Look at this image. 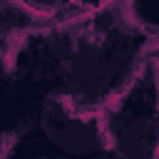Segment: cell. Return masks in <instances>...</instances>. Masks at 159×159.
<instances>
[{
  "instance_id": "6da1fadb",
  "label": "cell",
  "mask_w": 159,
  "mask_h": 159,
  "mask_svg": "<svg viewBox=\"0 0 159 159\" xmlns=\"http://www.w3.org/2000/svg\"><path fill=\"white\" fill-rule=\"evenodd\" d=\"M147 35L122 7L87 10L65 20L47 37L55 87L104 107L139 70Z\"/></svg>"
},
{
  "instance_id": "7a4b0ae2",
  "label": "cell",
  "mask_w": 159,
  "mask_h": 159,
  "mask_svg": "<svg viewBox=\"0 0 159 159\" xmlns=\"http://www.w3.org/2000/svg\"><path fill=\"white\" fill-rule=\"evenodd\" d=\"M37 127L45 142L67 159H99L109 152L112 127L107 109L67 89L50 87L37 104Z\"/></svg>"
},
{
  "instance_id": "3957f363",
  "label": "cell",
  "mask_w": 159,
  "mask_h": 159,
  "mask_svg": "<svg viewBox=\"0 0 159 159\" xmlns=\"http://www.w3.org/2000/svg\"><path fill=\"white\" fill-rule=\"evenodd\" d=\"M109 159H159V114L134 117L112 127Z\"/></svg>"
},
{
  "instance_id": "277c9868",
  "label": "cell",
  "mask_w": 159,
  "mask_h": 159,
  "mask_svg": "<svg viewBox=\"0 0 159 159\" xmlns=\"http://www.w3.org/2000/svg\"><path fill=\"white\" fill-rule=\"evenodd\" d=\"M27 7L22 5H7V2H0V52H2V45L7 42L10 32L15 27H20V22H27L32 17H27Z\"/></svg>"
},
{
  "instance_id": "5b68a950",
  "label": "cell",
  "mask_w": 159,
  "mask_h": 159,
  "mask_svg": "<svg viewBox=\"0 0 159 159\" xmlns=\"http://www.w3.org/2000/svg\"><path fill=\"white\" fill-rule=\"evenodd\" d=\"M50 159H67V157H60V154H57V157H50Z\"/></svg>"
}]
</instances>
